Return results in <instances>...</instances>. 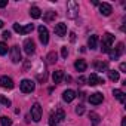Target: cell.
Returning <instances> with one entry per match:
<instances>
[{
    "label": "cell",
    "instance_id": "33",
    "mask_svg": "<svg viewBox=\"0 0 126 126\" xmlns=\"http://www.w3.org/2000/svg\"><path fill=\"white\" fill-rule=\"evenodd\" d=\"M2 37H3V39H9V37H11V33H9V31H3Z\"/></svg>",
    "mask_w": 126,
    "mask_h": 126
},
{
    "label": "cell",
    "instance_id": "14",
    "mask_svg": "<svg viewBox=\"0 0 126 126\" xmlns=\"http://www.w3.org/2000/svg\"><path fill=\"white\" fill-rule=\"evenodd\" d=\"M74 98H76V92L73 89H67V91H64V94H62V99L65 102H71Z\"/></svg>",
    "mask_w": 126,
    "mask_h": 126
},
{
    "label": "cell",
    "instance_id": "13",
    "mask_svg": "<svg viewBox=\"0 0 126 126\" xmlns=\"http://www.w3.org/2000/svg\"><path fill=\"white\" fill-rule=\"evenodd\" d=\"M88 82H89V85L91 86H96V85H101V83H104V80L98 76V74H91L89 77H88Z\"/></svg>",
    "mask_w": 126,
    "mask_h": 126
},
{
    "label": "cell",
    "instance_id": "6",
    "mask_svg": "<svg viewBox=\"0 0 126 126\" xmlns=\"http://www.w3.org/2000/svg\"><path fill=\"white\" fill-rule=\"evenodd\" d=\"M11 59H12L14 64L21 62V49H19V46H12V49H11Z\"/></svg>",
    "mask_w": 126,
    "mask_h": 126
},
{
    "label": "cell",
    "instance_id": "1",
    "mask_svg": "<svg viewBox=\"0 0 126 126\" xmlns=\"http://www.w3.org/2000/svg\"><path fill=\"white\" fill-rule=\"evenodd\" d=\"M64 117H65V113L62 111L61 108H58L56 111L50 113V116H49V125L50 126H59L62 122H64Z\"/></svg>",
    "mask_w": 126,
    "mask_h": 126
},
{
    "label": "cell",
    "instance_id": "11",
    "mask_svg": "<svg viewBox=\"0 0 126 126\" xmlns=\"http://www.w3.org/2000/svg\"><path fill=\"white\" fill-rule=\"evenodd\" d=\"M0 86L5 88V89H12L14 88V80L8 76H2L0 77Z\"/></svg>",
    "mask_w": 126,
    "mask_h": 126
},
{
    "label": "cell",
    "instance_id": "15",
    "mask_svg": "<svg viewBox=\"0 0 126 126\" xmlns=\"http://www.w3.org/2000/svg\"><path fill=\"white\" fill-rule=\"evenodd\" d=\"M99 12H101L104 16H108V15L113 12V8H111V5H108V3H101V5H99Z\"/></svg>",
    "mask_w": 126,
    "mask_h": 126
},
{
    "label": "cell",
    "instance_id": "5",
    "mask_svg": "<svg viewBox=\"0 0 126 126\" xmlns=\"http://www.w3.org/2000/svg\"><path fill=\"white\" fill-rule=\"evenodd\" d=\"M31 119L34 120V122H40V119H42V107H40V104L39 102H36V104H33V107H31Z\"/></svg>",
    "mask_w": 126,
    "mask_h": 126
},
{
    "label": "cell",
    "instance_id": "20",
    "mask_svg": "<svg viewBox=\"0 0 126 126\" xmlns=\"http://www.w3.org/2000/svg\"><path fill=\"white\" fill-rule=\"evenodd\" d=\"M96 43H98V36H91L88 39V46L91 49H96Z\"/></svg>",
    "mask_w": 126,
    "mask_h": 126
},
{
    "label": "cell",
    "instance_id": "4",
    "mask_svg": "<svg viewBox=\"0 0 126 126\" xmlns=\"http://www.w3.org/2000/svg\"><path fill=\"white\" fill-rule=\"evenodd\" d=\"M34 88H36V85H34V82L30 80V79H24V80L19 83V89H21V92H24V94H31V92L34 91Z\"/></svg>",
    "mask_w": 126,
    "mask_h": 126
},
{
    "label": "cell",
    "instance_id": "27",
    "mask_svg": "<svg viewBox=\"0 0 126 126\" xmlns=\"http://www.w3.org/2000/svg\"><path fill=\"white\" fill-rule=\"evenodd\" d=\"M8 53V45L5 42H0V55H6Z\"/></svg>",
    "mask_w": 126,
    "mask_h": 126
},
{
    "label": "cell",
    "instance_id": "9",
    "mask_svg": "<svg viewBox=\"0 0 126 126\" xmlns=\"http://www.w3.org/2000/svg\"><path fill=\"white\" fill-rule=\"evenodd\" d=\"M24 50H25L27 55L34 53V50H36V45H34V42H33L31 39H25V40H24Z\"/></svg>",
    "mask_w": 126,
    "mask_h": 126
},
{
    "label": "cell",
    "instance_id": "26",
    "mask_svg": "<svg viewBox=\"0 0 126 126\" xmlns=\"http://www.w3.org/2000/svg\"><path fill=\"white\" fill-rule=\"evenodd\" d=\"M33 28H34V25H33V24H27L25 27H22V28H21V34H28V33H31V31H33Z\"/></svg>",
    "mask_w": 126,
    "mask_h": 126
},
{
    "label": "cell",
    "instance_id": "24",
    "mask_svg": "<svg viewBox=\"0 0 126 126\" xmlns=\"http://www.w3.org/2000/svg\"><path fill=\"white\" fill-rule=\"evenodd\" d=\"M89 119H91V122H92L94 126H96V125L101 122V117H99L96 113H89Z\"/></svg>",
    "mask_w": 126,
    "mask_h": 126
},
{
    "label": "cell",
    "instance_id": "16",
    "mask_svg": "<svg viewBox=\"0 0 126 126\" xmlns=\"http://www.w3.org/2000/svg\"><path fill=\"white\" fill-rule=\"evenodd\" d=\"M113 95L119 99V102L125 104V101H126V95H125L123 91H120V89H114V91H113Z\"/></svg>",
    "mask_w": 126,
    "mask_h": 126
},
{
    "label": "cell",
    "instance_id": "32",
    "mask_svg": "<svg viewBox=\"0 0 126 126\" xmlns=\"http://www.w3.org/2000/svg\"><path fill=\"white\" fill-rule=\"evenodd\" d=\"M120 71L122 73H126V64H125V62H122V64H120Z\"/></svg>",
    "mask_w": 126,
    "mask_h": 126
},
{
    "label": "cell",
    "instance_id": "18",
    "mask_svg": "<svg viewBox=\"0 0 126 126\" xmlns=\"http://www.w3.org/2000/svg\"><path fill=\"white\" fill-rule=\"evenodd\" d=\"M62 79H64V73H62V70H58V71H55V73L52 74V80H53V83H61Z\"/></svg>",
    "mask_w": 126,
    "mask_h": 126
},
{
    "label": "cell",
    "instance_id": "25",
    "mask_svg": "<svg viewBox=\"0 0 126 126\" xmlns=\"http://www.w3.org/2000/svg\"><path fill=\"white\" fill-rule=\"evenodd\" d=\"M107 62H101V61H98V62H95V70L96 71H102V70H107Z\"/></svg>",
    "mask_w": 126,
    "mask_h": 126
},
{
    "label": "cell",
    "instance_id": "12",
    "mask_svg": "<svg viewBox=\"0 0 126 126\" xmlns=\"http://www.w3.org/2000/svg\"><path fill=\"white\" fill-rule=\"evenodd\" d=\"M55 34L59 36V37H64L67 34V24H64V22L56 24L55 25Z\"/></svg>",
    "mask_w": 126,
    "mask_h": 126
},
{
    "label": "cell",
    "instance_id": "7",
    "mask_svg": "<svg viewBox=\"0 0 126 126\" xmlns=\"http://www.w3.org/2000/svg\"><path fill=\"white\" fill-rule=\"evenodd\" d=\"M39 37H40V42L43 45H47V42H49V31H47V28L45 25L39 27Z\"/></svg>",
    "mask_w": 126,
    "mask_h": 126
},
{
    "label": "cell",
    "instance_id": "31",
    "mask_svg": "<svg viewBox=\"0 0 126 126\" xmlns=\"http://www.w3.org/2000/svg\"><path fill=\"white\" fill-rule=\"evenodd\" d=\"M76 113H77V114H83V113H85V107H83V105H77V107H76Z\"/></svg>",
    "mask_w": 126,
    "mask_h": 126
},
{
    "label": "cell",
    "instance_id": "22",
    "mask_svg": "<svg viewBox=\"0 0 126 126\" xmlns=\"http://www.w3.org/2000/svg\"><path fill=\"white\" fill-rule=\"evenodd\" d=\"M108 79H110L111 82H117V80L120 79L119 71H116V70H108Z\"/></svg>",
    "mask_w": 126,
    "mask_h": 126
},
{
    "label": "cell",
    "instance_id": "28",
    "mask_svg": "<svg viewBox=\"0 0 126 126\" xmlns=\"http://www.w3.org/2000/svg\"><path fill=\"white\" fill-rule=\"evenodd\" d=\"M2 126H12V119L9 117H2Z\"/></svg>",
    "mask_w": 126,
    "mask_h": 126
},
{
    "label": "cell",
    "instance_id": "3",
    "mask_svg": "<svg viewBox=\"0 0 126 126\" xmlns=\"http://www.w3.org/2000/svg\"><path fill=\"white\" fill-rule=\"evenodd\" d=\"M79 12V3L74 0H68L67 2V16L68 18H76Z\"/></svg>",
    "mask_w": 126,
    "mask_h": 126
},
{
    "label": "cell",
    "instance_id": "30",
    "mask_svg": "<svg viewBox=\"0 0 126 126\" xmlns=\"http://www.w3.org/2000/svg\"><path fill=\"white\" fill-rule=\"evenodd\" d=\"M61 55H62V58H67V56H68V49H67V46L61 47Z\"/></svg>",
    "mask_w": 126,
    "mask_h": 126
},
{
    "label": "cell",
    "instance_id": "37",
    "mask_svg": "<svg viewBox=\"0 0 126 126\" xmlns=\"http://www.w3.org/2000/svg\"><path fill=\"white\" fill-rule=\"evenodd\" d=\"M3 24H5V22H3L2 19H0V28H2V27H3Z\"/></svg>",
    "mask_w": 126,
    "mask_h": 126
},
{
    "label": "cell",
    "instance_id": "29",
    "mask_svg": "<svg viewBox=\"0 0 126 126\" xmlns=\"http://www.w3.org/2000/svg\"><path fill=\"white\" fill-rule=\"evenodd\" d=\"M0 102H2L3 105H6V107H9V105H11V99H9V98H6L5 95H0Z\"/></svg>",
    "mask_w": 126,
    "mask_h": 126
},
{
    "label": "cell",
    "instance_id": "2",
    "mask_svg": "<svg viewBox=\"0 0 126 126\" xmlns=\"http://www.w3.org/2000/svg\"><path fill=\"white\" fill-rule=\"evenodd\" d=\"M113 42H114V36L113 34H110V33L104 34L102 36V42H101V52L108 53L111 46H113Z\"/></svg>",
    "mask_w": 126,
    "mask_h": 126
},
{
    "label": "cell",
    "instance_id": "10",
    "mask_svg": "<svg viewBox=\"0 0 126 126\" xmlns=\"http://www.w3.org/2000/svg\"><path fill=\"white\" fill-rule=\"evenodd\" d=\"M102 101H104V96H102V94H101V92L91 94V96H89V102H91V104H94V105H98V104H101Z\"/></svg>",
    "mask_w": 126,
    "mask_h": 126
},
{
    "label": "cell",
    "instance_id": "17",
    "mask_svg": "<svg viewBox=\"0 0 126 126\" xmlns=\"http://www.w3.org/2000/svg\"><path fill=\"white\" fill-rule=\"evenodd\" d=\"M74 67H76L77 71H85L86 67H88V64H86V61H85V59H77V61L74 62Z\"/></svg>",
    "mask_w": 126,
    "mask_h": 126
},
{
    "label": "cell",
    "instance_id": "21",
    "mask_svg": "<svg viewBox=\"0 0 126 126\" xmlns=\"http://www.w3.org/2000/svg\"><path fill=\"white\" fill-rule=\"evenodd\" d=\"M55 18H56V12H53V11L46 12V14H45V16H43V19H45L46 22H50V21H53Z\"/></svg>",
    "mask_w": 126,
    "mask_h": 126
},
{
    "label": "cell",
    "instance_id": "36",
    "mask_svg": "<svg viewBox=\"0 0 126 126\" xmlns=\"http://www.w3.org/2000/svg\"><path fill=\"white\" fill-rule=\"evenodd\" d=\"M122 126H126V117L122 119Z\"/></svg>",
    "mask_w": 126,
    "mask_h": 126
},
{
    "label": "cell",
    "instance_id": "23",
    "mask_svg": "<svg viewBox=\"0 0 126 126\" xmlns=\"http://www.w3.org/2000/svg\"><path fill=\"white\" fill-rule=\"evenodd\" d=\"M46 59H47V64H55L56 59H58L56 52H49V53H47V56H46Z\"/></svg>",
    "mask_w": 126,
    "mask_h": 126
},
{
    "label": "cell",
    "instance_id": "8",
    "mask_svg": "<svg viewBox=\"0 0 126 126\" xmlns=\"http://www.w3.org/2000/svg\"><path fill=\"white\" fill-rule=\"evenodd\" d=\"M123 50H125L123 43H119L116 49H110V52H108V53H110V58H111V59H117V58L123 53Z\"/></svg>",
    "mask_w": 126,
    "mask_h": 126
},
{
    "label": "cell",
    "instance_id": "19",
    "mask_svg": "<svg viewBox=\"0 0 126 126\" xmlns=\"http://www.w3.org/2000/svg\"><path fill=\"white\" fill-rule=\"evenodd\" d=\"M30 15H31V18H36V19H37V18L42 16V11H40L37 6H33V8L30 9Z\"/></svg>",
    "mask_w": 126,
    "mask_h": 126
},
{
    "label": "cell",
    "instance_id": "34",
    "mask_svg": "<svg viewBox=\"0 0 126 126\" xmlns=\"http://www.w3.org/2000/svg\"><path fill=\"white\" fill-rule=\"evenodd\" d=\"M8 5V0H0V8H5Z\"/></svg>",
    "mask_w": 126,
    "mask_h": 126
},
{
    "label": "cell",
    "instance_id": "35",
    "mask_svg": "<svg viewBox=\"0 0 126 126\" xmlns=\"http://www.w3.org/2000/svg\"><path fill=\"white\" fill-rule=\"evenodd\" d=\"M74 36H76V34H74V33H70V39H71V42H74V39H76V37H74Z\"/></svg>",
    "mask_w": 126,
    "mask_h": 126
}]
</instances>
